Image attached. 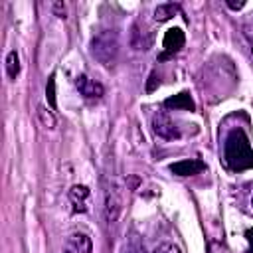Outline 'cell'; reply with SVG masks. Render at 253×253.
<instances>
[{
  "label": "cell",
  "instance_id": "6da1fadb",
  "mask_svg": "<svg viewBox=\"0 0 253 253\" xmlns=\"http://www.w3.org/2000/svg\"><path fill=\"white\" fill-rule=\"evenodd\" d=\"M223 160L233 172L253 168V146L243 128H231L227 132L223 142Z\"/></svg>",
  "mask_w": 253,
  "mask_h": 253
},
{
  "label": "cell",
  "instance_id": "7a4b0ae2",
  "mask_svg": "<svg viewBox=\"0 0 253 253\" xmlns=\"http://www.w3.org/2000/svg\"><path fill=\"white\" fill-rule=\"evenodd\" d=\"M91 55L101 65H113L119 55V36L115 30H103L91 38Z\"/></svg>",
  "mask_w": 253,
  "mask_h": 253
},
{
  "label": "cell",
  "instance_id": "3957f363",
  "mask_svg": "<svg viewBox=\"0 0 253 253\" xmlns=\"http://www.w3.org/2000/svg\"><path fill=\"white\" fill-rule=\"evenodd\" d=\"M152 132L162 140H176L180 138V128L166 113H156L152 117Z\"/></svg>",
  "mask_w": 253,
  "mask_h": 253
},
{
  "label": "cell",
  "instance_id": "277c9868",
  "mask_svg": "<svg viewBox=\"0 0 253 253\" xmlns=\"http://www.w3.org/2000/svg\"><path fill=\"white\" fill-rule=\"evenodd\" d=\"M184 42H186V36H184V32H182L180 28H170V30H166L164 40H162V53L158 55V59L164 61V59L174 57V55L184 47Z\"/></svg>",
  "mask_w": 253,
  "mask_h": 253
},
{
  "label": "cell",
  "instance_id": "5b68a950",
  "mask_svg": "<svg viewBox=\"0 0 253 253\" xmlns=\"http://www.w3.org/2000/svg\"><path fill=\"white\" fill-rule=\"evenodd\" d=\"M75 87H77L79 95L83 99H87V101H99L103 97V93H105L103 85L93 81V79H89L87 75H77L75 77Z\"/></svg>",
  "mask_w": 253,
  "mask_h": 253
},
{
  "label": "cell",
  "instance_id": "8992f818",
  "mask_svg": "<svg viewBox=\"0 0 253 253\" xmlns=\"http://www.w3.org/2000/svg\"><path fill=\"white\" fill-rule=\"evenodd\" d=\"M61 253H93V241L85 233H73L63 243Z\"/></svg>",
  "mask_w": 253,
  "mask_h": 253
},
{
  "label": "cell",
  "instance_id": "52a82bcc",
  "mask_svg": "<svg viewBox=\"0 0 253 253\" xmlns=\"http://www.w3.org/2000/svg\"><path fill=\"white\" fill-rule=\"evenodd\" d=\"M89 198H91V190L83 184H75L69 190V202L73 206L75 213H85L89 210Z\"/></svg>",
  "mask_w": 253,
  "mask_h": 253
},
{
  "label": "cell",
  "instance_id": "ba28073f",
  "mask_svg": "<svg viewBox=\"0 0 253 253\" xmlns=\"http://www.w3.org/2000/svg\"><path fill=\"white\" fill-rule=\"evenodd\" d=\"M206 170V164L198 158H190V160H180L170 164V172H174L176 176H194Z\"/></svg>",
  "mask_w": 253,
  "mask_h": 253
},
{
  "label": "cell",
  "instance_id": "9c48e42d",
  "mask_svg": "<svg viewBox=\"0 0 253 253\" xmlns=\"http://www.w3.org/2000/svg\"><path fill=\"white\" fill-rule=\"evenodd\" d=\"M119 211H121V196H119V190L113 186L105 194V215H107V221L113 223L119 217Z\"/></svg>",
  "mask_w": 253,
  "mask_h": 253
},
{
  "label": "cell",
  "instance_id": "30bf717a",
  "mask_svg": "<svg viewBox=\"0 0 253 253\" xmlns=\"http://www.w3.org/2000/svg\"><path fill=\"white\" fill-rule=\"evenodd\" d=\"M164 107L166 109H174V111H196V103H194V99L190 97V93L188 91H182V93H178V95H172V97H168L166 101H164Z\"/></svg>",
  "mask_w": 253,
  "mask_h": 253
},
{
  "label": "cell",
  "instance_id": "8fae6325",
  "mask_svg": "<svg viewBox=\"0 0 253 253\" xmlns=\"http://www.w3.org/2000/svg\"><path fill=\"white\" fill-rule=\"evenodd\" d=\"M180 12V6L178 4H160V6H156V10H154V20L156 22H166V20H170L172 16H176Z\"/></svg>",
  "mask_w": 253,
  "mask_h": 253
},
{
  "label": "cell",
  "instance_id": "7c38bea8",
  "mask_svg": "<svg viewBox=\"0 0 253 253\" xmlns=\"http://www.w3.org/2000/svg\"><path fill=\"white\" fill-rule=\"evenodd\" d=\"M6 71H8V75H10L12 79H16L18 73H20V57H18L16 49H12V51L6 55Z\"/></svg>",
  "mask_w": 253,
  "mask_h": 253
},
{
  "label": "cell",
  "instance_id": "4fadbf2b",
  "mask_svg": "<svg viewBox=\"0 0 253 253\" xmlns=\"http://www.w3.org/2000/svg\"><path fill=\"white\" fill-rule=\"evenodd\" d=\"M38 117H40V121H42V125H43L45 128H55V117H53V113L47 111L43 105L38 107Z\"/></svg>",
  "mask_w": 253,
  "mask_h": 253
},
{
  "label": "cell",
  "instance_id": "5bb4252c",
  "mask_svg": "<svg viewBox=\"0 0 253 253\" xmlns=\"http://www.w3.org/2000/svg\"><path fill=\"white\" fill-rule=\"evenodd\" d=\"M45 97H47V103L51 109H55V75H49L47 79V87H45Z\"/></svg>",
  "mask_w": 253,
  "mask_h": 253
},
{
  "label": "cell",
  "instance_id": "9a60e30c",
  "mask_svg": "<svg viewBox=\"0 0 253 253\" xmlns=\"http://www.w3.org/2000/svg\"><path fill=\"white\" fill-rule=\"evenodd\" d=\"M154 253H180V249L174 247V245H170V243H162L160 247L154 249Z\"/></svg>",
  "mask_w": 253,
  "mask_h": 253
},
{
  "label": "cell",
  "instance_id": "2e32d148",
  "mask_svg": "<svg viewBox=\"0 0 253 253\" xmlns=\"http://www.w3.org/2000/svg\"><path fill=\"white\" fill-rule=\"evenodd\" d=\"M51 8L55 10V16H57V18H63V20H65V4H63V2H55Z\"/></svg>",
  "mask_w": 253,
  "mask_h": 253
},
{
  "label": "cell",
  "instance_id": "e0dca14e",
  "mask_svg": "<svg viewBox=\"0 0 253 253\" xmlns=\"http://www.w3.org/2000/svg\"><path fill=\"white\" fill-rule=\"evenodd\" d=\"M227 6H229L231 10H241V8L245 6V2H243V0H239V2H233V0H227Z\"/></svg>",
  "mask_w": 253,
  "mask_h": 253
},
{
  "label": "cell",
  "instance_id": "ac0fdd59",
  "mask_svg": "<svg viewBox=\"0 0 253 253\" xmlns=\"http://www.w3.org/2000/svg\"><path fill=\"white\" fill-rule=\"evenodd\" d=\"M245 239L249 243V253H253V229H247L245 231Z\"/></svg>",
  "mask_w": 253,
  "mask_h": 253
},
{
  "label": "cell",
  "instance_id": "d6986e66",
  "mask_svg": "<svg viewBox=\"0 0 253 253\" xmlns=\"http://www.w3.org/2000/svg\"><path fill=\"white\" fill-rule=\"evenodd\" d=\"M130 253H140V251H130Z\"/></svg>",
  "mask_w": 253,
  "mask_h": 253
},
{
  "label": "cell",
  "instance_id": "ffe728a7",
  "mask_svg": "<svg viewBox=\"0 0 253 253\" xmlns=\"http://www.w3.org/2000/svg\"><path fill=\"white\" fill-rule=\"evenodd\" d=\"M251 204H253V200H251Z\"/></svg>",
  "mask_w": 253,
  "mask_h": 253
}]
</instances>
